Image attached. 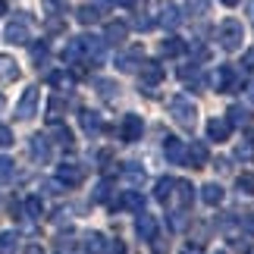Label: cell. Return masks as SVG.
<instances>
[{
    "mask_svg": "<svg viewBox=\"0 0 254 254\" xmlns=\"http://www.w3.org/2000/svg\"><path fill=\"white\" fill-rule=\"evenodd\" d=\"M242 38H245V28H242L239 19H223L220 28H217V41L223 51H239L242 47Z\"/></svg>",
    "mask_w": 254,
    "mask_h": 254,
    "instance_id": "1",
    "label": "cell"
},
{
    "mask_svg": "<svg viewBox=\"0 0 254 254\" xmlns=\"http://www.w3.org/2000/svg\"><path fill=\"white\" fill-rule=\"evenodd\" d=\"M170 116H173L179 126H194V120H198V110H194V104L189 101V97L176 94L173 101H170Z\"/></svg>",
    "mask_w": 254,
    "mask_h": 254,
    "instance_id": "2",
    "label": "cell"
},
{
    "mask_svg": "<svg viewBox=\"0 0 254 254\" xmlns=\"http://www.w3.org/2000/svg\"><path fill=\"white\" fill-rule=\"evenodd\" d=\"M3 35H6L9 44H28V38H32V35H28V19H25L22 13H19L16 19H9Z\"/></svg>",
    "mask_w": 254,
    "mask_h": 254,
    "instance_id": "3",
    "label": "cell"
},
{
    "mask_svg": "<svg viewBox=\"0 0 254 254\" xmlns=\"http://www.w3.org/2000/svg\"><path fill=\"white\" fill-rule=\"evenodd\" d=\"M191 185L189 182H173V189H170V194H167V201H170V207L173 210H182L185 204H191Z\"/></svg>",
    "mask_w": 254,
    "mask_h": 254,
    "instance_id": "4",
    "label": "cell"
},
{
    "mask_svg": "<svg viewBox=\"0 0 254 254\" xmlns=\"http://www.w3.org/2000/svg\"><path fill=\"white\" fill-rule=\"evenodd\" d=\"M141 132H144V123H141V116H135V113H129L123 120V126H120V138L123 141H138Z\"/></svg>",
    "mask_w": 254,
    "mask_h": 254,
    "instance_id": "5",
    "label": "cell"
},
{
    "mask_svg": "<svg viewBox=\"0 0 254 254\" xmlns=\"http://www.w3.org/2000/svg\"><path fill=\"white\" fill-rule=\"evenodd\" d=\"M79 44H82V60H88V63L104 60V41L101 38H79Z\"/></svg>",
    "mask_w": 254,
    "mask_h": 254,
    "instance_id": "6",
    "label": "cell"
},
{
    "mask_svg": "<svg viewBox=\"0 0 254 254\" xmlns=\"http://www.w3.org/2000/svg\"><path fill=\"white\" fill-rule=\"evenodd\" d=\"M35 110H38V88H25L22 101L16 107V120H32Z\"/></svg>",
    "mask_w": 254,
    "mask_h": 254,
    "instance_id": "7",
    "label": "cell"
},
{
    "mask_svg": "<svg viewBox=\"0 0 254 254\" xmlns=\"http://www.w3.org/2000/svg\"><path fill=\"white\" fill-rule=\"evenodd\" d=\"M213 85H217V91H236L239 85V75L232 66H220L217 72H213Z\"/></svg>",
    "mask_w": 254,
    "mask_h": 254,
    "instance_id": "8",
    "label": "cell"
},
{
    "mask_svg": "<svg viewBox=\"0 0 254 254\" xmlns=\"http://www.w3.org/2000/svg\"><path fill=\"white\" fill-rule=\"evenodd\" d=\"M163 154H167L170 163H185V141L176 138V135H167L163 138Z\"/></svg>",
    "mask_w": 254,
    "mask_h": 254,
    "instance_id": "9",
    "label": "cell"
},
{
    "mask_svg": "<svg viewBox=\"0 0 254 254\" xmlns=\"http://www.w3.org/2000/svg\"><path fill=\"white\" fill-rule=\"evenodd\" d=\"M57 179H60L63 185H79L85 179V170L79 167V163H60V167H57Z\"/></svg>",
    "mask_w": 254,
    "mask_h": 254,
    "instance_id": "10",
    "label": "cell"
},
{
    "mask_svg": "<svg viewBox=\"0 0 254 254\" xmlns=\"http://www.w3.org/2000/svg\"><path fill=\"white\" fill-rule=\"evenodd\" d=\"M138 75L144 85H157V82H163V66L154 60H144V63H138Z\"/></svg>",
    "mask_w": 254,
    "mask_h": 254,
    "instance_id": "11",
    "label": "cell"
},
{
    "mask_svg": "<svg viewBox=\"0 0 254 254\" xmlns=\"http://www.w3.org/2000/svg\"><path fill=\"white\" fill-rule=\"evenodd\" d=\"M135 232H138V236H141L144 242H151L154 236H157V220L138 210V220H135Z\"/></svg>",
    "mask_w": 254,
    "mask_h": 254,
    "instance_id": "12",
    "label": "cell"
},
{
    "mask_svg": "<svg viewBox=\"0 0 254 254\" xmlns=\"http://www.w3.org/2000/svg\"><path fill=\"white\" fill-rule=\"evenodd\" d=\"M229 132H232V126H229V120H223V116H213V120L207 123V135L213 141H226Z\"/></svg>",
    "mask_w": 254,
    "mask_h": 254,
    "instance_id": "13",
    "label": "cell"
},
{
    "mask_svg": "<svg viewBox=\"0 0 254 254\" xmlns=\"http://www.w3.org/2000/svg\"><path fill=\"white\" fill-rule=\"evenodd\" d=\"M19 79V63L13 57L0 54V82H16Z\"/></svg>",
    "mask_w": 254,
    "mask_h": 254,
    "instance_id": "14",
    "label": "cell"
},
{
    "mask_svg": "<svg viewBox=\"0 0 254 254\" xmlns=\"http://www.w3.org/2000/svg\"><path fill=\"white\" fill-rule=\"evenodd\" d=\"M185 160H189L191 167H204V163H207V148H204L201 141H191L189 148H185Z\"/></svg>",
    "mask_w": 254,
    "mask_h": 254,
    "instance_id": "15",
    "label": "cell"
},
{
    "mask_svg": "<svg viewBox=\"0 0 254 254\" xmlns=\"http://www.w3.org/2000/svg\"><path fill=\"white\" fill-rule=\"evenodd\" d=\"M32 157L38 163H47V160H51V144H47L44 135H35V138H32Z\"/></svg>",
    "mask_w": 254,
    "mask_h": 254,
    "instance_id": "16",
    "label": "cell"
},
{
    "mask_svg": "<svg viewBox=\"0 0 254 254\" xmlns=\"http://www.w3.org/2000/svg\"><path fill=\"white\" fill-rule=\"evenodd\" d=\"M126 35H129V25H126V22H110V25H107V38H104V41L107 44H120V41H126Z\"/></svg>",
    "mask_w": 254,
    "mask_h": 254,
    "instance_id": "17",
    "label": "cell"
},
{
    "mask_svg": "<svg viewBox=\"0 0 254 254\" xmlns=\"http://www.w3.org/2000/svg\"><path fill=\"white\" fill-rule=\"evenodd\" d=\"M201 201H204V204H207V207H217V204L223 201V189H220V185H217V182H210V185H204V189H201Z\"/></svg>",
    "mask_w": 254,
    "mask_h": 254,
    "instance_id": "18",
    "label": "cell"
},
{
    "mask_svg": "<svg viewBox=\"0 0 254 254\" xmlns=\"http://www.w3.org/2000/svg\"><path fill=\"white\" fill-rule=\"evenodd\" d=\"M82 129H85L88 135H97V132L104 129V120H101L94 110H85V113H82Z\"/></svg>",
    "mask_w": 254,
    "mask_h": 254,
    "instance_id": "19",
    "label": "cell"
},
{
    "mask_svg": "<svg viewBox=\"0 0 254 254\" xmlns=\"http://www.w3.org/2000/svg\"><path fill=\"white\" fill-rule=\"evenodd\" d=\"M116 204H120V207H129V210H141L144 207V194L141 191H123V198Z\"/></svg>",
    "mask_w": 254,
    "mask_h": 254,
    "instance_id": "20",
    "label": "cell"
},
{
    "mask_svg": "<svg viewBox=\"0 0 254 254\" xmlns=\"http://www.w3.org/2000/svg\"><path fill=\"white\" fill-rule=\"evenodd\" d=\"M179 6H176V3H167V6H163L160 9V22L163 25H167V28H176V25H179Z\"/></svg>",
    "mask_w": 254,
    "mask_h": 254,
    "instance_id": "21",
    "label": "cell"
},
{
    "mask_svg": "<svg viewBox=\"0 0 254 254\" xmlns=\"http://www.w3.org/2000/svg\"><path fill=\"white\" fill-rule=\"evenodd\" d=\"M19 251V236L16 232H0V254H16Z\"/></svg>",
    "mask_w": 254,
    "mask_h": 254,
    "instance_id": "22",
    "label": "cell"
},
{
    "mask_svg": "<svg viewBox=\"0 0 254 254\" xmlns=\"http://www.w3.org/2000/svg\"><path fill=\"white\" fill-rule=\"evenodd\" d=\"M160 51L167 57H182L185 54V41H182V38H167V41L160 44Z\"/></svg>",
    "mask_w": 254,
    "mask_h": 254,
    "instance_id": "23",
    "label": "cell"
},
{
    "mask_svg": "<svg viewBox=\"0 0 254 254\" xmlns=\"http://www.w3.org/2000/svg\"><path fill=\"white\" fill-rule=\"evenodd\" d=\"M85 251H88V254H104V251H107L101 232H91V236H85Z\"/></svg>",
    "mask_w": 254,
    "mask_h": 254,
    "instance_id": "24",
    "label": "cell"
},
{
    "mask_svg": "<svg viewBox=\"0 0 254 254\" xmlns=\"http://www.w3.org/2000/svg\"><path fill=\"white\" fill-rule=\"evenodd\" d=\"M179 79L185 82V85H201V69H198V66H182V69H179Z\"/></svg>",
    "mask_w": 254,
    "mask_h": 254,
    "instance_id": "25",
    "label": "cell"
},
{
    "mask_svg": "<svg viewBox=\"0 0 254 254\" xmlns=\"http://www.w3.org/2000/svg\"><path fill=\"white\" fill-rule=\"evenodd\" d=\"M251 123V116H248V110L245 107H229V126H248Z\"/></svg>",
    "mask_w": 254,
    "mask_h": 254,
    "instance_id": "26",
    "label": "cell"
},
{
    "mask_svg": "<svg viewBox=\"0 0 254 254\" xmlns=\"http://www.w3.org/2000/svg\"><path fill=\"white\" fill-rule=\"evenodd\" d=\"M54 126V135H57V144H63V148H72V132L66 129L60 123H51Z\"/></svg>",
    "mask_w": 254,
    "mask_h": 254,
    "instance_id": "27",
    "label": "cell"
},
{
    "mask_svg": "<svg viewBox=\"0 0 254 254\" xmlns=\"http://www.w3.org/2000/svg\"><path fill=\"white\" fill-rule=\"evenodd\" d=\"M51 82L60 88V91H69V88L75 85V79H72L69 72H54V75H51Z\"/></svg>",
    "mask_w": 254,
    "mask_h": 254,
    "instance_id": "28",
    "label": "cell"
},
{
    "mask_svg": "<svg viewBox=\"0 0 254 254\" xmlns=\"http://www.w3.org/2000/svg\"><path fill=\"white\" fill-rule=\"evenodd\" d=\"M236 189H239L242 194H254V176H251V173H242L239 179H236Z\"/></svg>",
    "mask_w": 254,
    "mask_h": 254,
    "instance_id": "29",
    "label": "cell"
},
{
    "mask_svg": "<svg viewBox=\"0 0 254 254\" xmlns=\"http://www.w3.org/2000/svg\"><path fill=\"white\" fill-rule=\"evenodd\" d=\"M41 210H44L41 198H25V213H28V220H38V217H41Z\"/></svg>",
    "mask_w": 254,
    "mask_h": 254,
    "instance_id": "30",
    "label": "cell"
},
{
    "mask_svg": "<svg viewBox=\"0 0 254 254\" xmlns=\"http://www.w3.org/2000/svg\"><path fill=\"white\" fill-rule=\"evenodd\" d=\"M135 57H138V51H135V54H123L120 60H116V66H120L123 72H135V69H138V63H135Z\"/></svg>",
    "mask_w": 254,
    "mask_h": 254,
    "instance_id": "31",
    "label": "cell"
},
{
    "mask_svg": "<svg viewBox=\"0 0 254 254\" xmlns=\"http://www.w3.org/2000/svg\"><path fill=\"white\" fill-rule=\"evenodd\" d=\"M97 16H101V13H97L94 6H79V22H82V25H94Z\"/></svg>",
    "mask_w": 254,
    "mask_h": 254,
    "instance_id": "32",
    "label": "cell"
},
{
    "mask_svg": "<svg viewBox=\"0 0 254 254\" xmlns=\"http://www.w3.org/2000/svg\"><path fill=\"white\" fill-rule=\"evenodd\" d=\"M207 6H210V0H189V13L191 16H204Z\"/></svg>",
    "mask_w": 254,
    "mask_h": 254,
    "instance_id": "33",
    "label": "cell"
},
{
    "mask_svg": "<svg viewBox=\"0 0 254 254\" xmlns=\"http://www.w3.org/2000/svg\"><path fill=\"white\" fill-rule=\"evenodd\" d=\"M9 176H13V160L0 157V182H9Z\"/></svg>",
    "mask_w": 254,
    "mask_h": 254,
    "instance_id": "34",
    "label": "cell"
},
{
    "mask_svg": "<svg viewBox=\"0 0 254 254\" xmlns=\"http://www.w3.org/2000/svg\"><path fill=\"white\" fill-rule=\"evenodd\" d=\"M236 157H239V160H251V157H254V144H251V141L239 144V148H236Z\"/></svg>",
    "mask_w": 254,
    "mask_h": 254,
    "instance_id": "35",
    "label": "cell"
},
{
    "mask_svg": "<svg viewBox=\"0 0 254 254\" xmlns=\"http://www.w3.org/2000/svg\"><path fill=\"white\" fill-rule=\"evenodd\" d=\"M173 182H176V179H160V182H157V198H160V201H167V194H170V189H173Z\"/></svg>",
    "mask_w": 254,
    "mask_h": 254,
    "instance_id": "36",
    "label": "cell"
},
{
    "mask_svg": "<svg viewBox=\"0 0 254 254\" xmlns=\"http://www.w3.org/2000/svg\"><path fill=\"white\" fill-rule=\"evenodd\" d=\"M170 226H173V229H182V226H185V210H173V213H170Z\"/></svg>",
    "mask_w": 254,
    "mask_h": 254,
    "instance_id": "37",
    "label": "cell"
},
{
    "mask_svg": "<svg viewBox=\"0 0 254 254\" xmlns=\"http://www.w3.org/2000/svg\"><path fill=\"white\" fill-rule=\"evenodd\" d=\"M239 229H245L248 236H254V217H251V213H245V217H239Z\"/></svg>",
    "mask_w": 254,
    "mask_h": 254,
    "instance_id": "38",
    "label": "cell"
},
{
    "mask_svg": "<svg viewBox=\"0 0 254 254\" xmlns=\"http://www.w3.org/2000/svg\"><path fill=\"white\" fill-rule=\"evenodd\" d=\"M9 144H13V132H9L3 123H0V148H9Z\"/></svg>",
    "mask_w": 254,
    "mask_h": 254,
    "instance_id": "39",
    "label": "cell"
},
{
    "mask_svg": "<svg viewBox=\"0 0 254 254\" xmlns=\"http://www.w3.org/2000/svg\"><path fill=\"white\" fill-rule=\"evenodd\" d=\"M44 57H47V44H35L32 47V60L35 63H44Z\"/></svg>",
    "mask_w": 254,
    "mask_h": 254,
    "instance_id": "40",
    "label": "cell"
},
{
    "mask_svg": "<svg viewBox=\"0 0 254 254\" xmlns=\"http://www.w3.org/2000/svg\"><path fill=\"white\" fill-rule=\"evenodd\" d=\"M242 69L254 72V47H251V51H245V57H242Z\"/></svg>",
    "mask_w": 254,
    "mask_h": 254,
    "instance_id": "41",
    "label": "cell"
},
{
    "mask_svg": "<svg viewBox=\"0 0 254 254\" xmlns=\"http://www.w3.org/2000/svg\"><path fill=\"white\" fill-rule=\"evenodd\" d=\"M44 6H47V13H60L66 6V0H44Z\"/></svg>",
    "mask_w": 254,
    "mask_h": 254,
    "instance_id": "42",
    "label": "cell"
},
{
    "mask_svg": "<svg viewBox=\"0 0 254 254\" xmlns=\"http://www.w3.org/2000/svg\"><path fill=\"white\" fill-rule=\"evenodd\" d=\"M110 254H126V245H123V242H113V245H110Z\"/></svg>",
    "mask_w": 254,
    "mask_h": 254,
    "instance_id": "43",
    "label": "cell"
},
{
    "mask_svg": "<svg viewBox=\"0 0 254 254\" xmlns=\"http://www.w3.org/2000/svg\"><path fill=\"white\" fill-rule=\"evenodd\" d=\"M25 254H44V248H41V245H35V242H32V245L25 248Z\"/></svg>",
    "mask_w": 254,
    "mask_h": 254,
    "instance_id": "44",
    "label": "cell"
},
{
    "mask_svg": "<svg viewBox=\"0 0 254 254\" xmlns=\"http://www.w3.org/2000/svg\"><path fill=\"white\" fill-rule=\"evenodd\" d=\"M182 254H204V251H201V245H198V242H194V248H191V245H189V248H185V251H182Z\"/></svg>",
    "mask_w": 254,
    "mask_h": 254,
    "instance_id": "45",
    "label": "cell"
},
{
    "mask_svg": "<svg viewBox=\"0 0 254 254\" xmlns=\"http://www.w3.org/2000/svg\"><path fill=\"white\" fill-rule=\"evenodd\" d=\"M113 3H120V6H132L135 0H113Z\"/></svg>",
    "mask_w": 254,
    "mask_h": 254,
    "instance_id": "46",
    "label": "cell"
},
{
    "mask_svg": "<svg viewBox=\"0 0 254 254\" xmlns=\"http://www.w3.org/2000/svg\"><path fill=\"white\" fill-rule=\"evenodd\" d=\"M220 3H226V6H236V3H239V0H220Z\"/></svg>",
    "mask_w": 254,
    "mask_h": 254,
    "instance_id": "47",
    "label": "cell"
},
{
    "mask_svg": "<svg viewBox=\"0 0 254 254\" xmlns=\"http://www.w3.org/2000/svg\"><path fill=\"white\" fill-rule=\"evenodd\" d=\"M6 13V3H3V0H0V16H3Z\"/></svg>",
    "mask_w": 254,
    "mask_h": 254,
    "instance_id": "48",
    "label": "cell"
},
{
    "mask_svg": "<svg viewBox=\"0 0 254 254\" xmlns=\"http://www.w3.org/2000/svg\"><path fill=\"white\" fill-rule=\"evenodd\" d=\"M0 110H3V97H0Z\"/></svg>",
    "mask_w": 254,
    "mask_h": 254,
    "instance_id": "49",
    "label": "cell"
},
{
    "mask_svg": "<svg viewBox=\"0 0 254 254\" xmlns=\"http://www.w3.org/2000/svg\"><path fill=\"white\" fill-rule=\"evenodd\" d=\"M251 97H254V85H251Z\"/></svg>",
    "mask_w": 254,
    "mask_h": 254,
    "instance_id": "50",
    "label": "cell"
},
{
    "mask_svg": "<svg viewBox=\"0 0 254 254\" xmlns=\"http://www.w3.org/2000/svg\"><path fill=\"white\" fill-rule=\"evenodd\" d=\"M248 254H254V248H251V251H248Z\"/></svg>",
    "mask_w": 254,
    "mask_h": 254,
    "instance_id": "51",
    "label": "cell"
},
{
    "mask_svg": "<svg viewBox=\"0 0 254 254\" xmlns=\"http://www.w3.org/2000/svg\"><path fill=\"white\" fill-rule=\"evenodd\" d=\"M220 254H223V251H220Z\"/></svg>",
    "mask_w": 254,
    "mask_h": 254,
    "instance_id": "52",
    "label": "cell"
}]
</instances>
